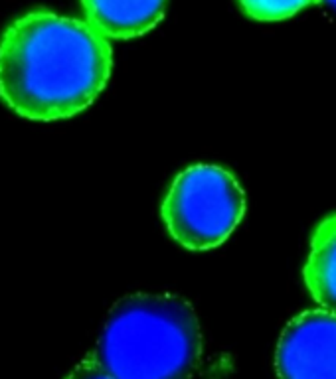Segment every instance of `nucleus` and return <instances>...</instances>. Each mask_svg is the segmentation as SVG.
<instances>
[{
  "instance_id": "nucleus-1",
  "label": "nucleus",
  "mask_w": 336,
  "mask_h": 379,
  "mask_svg": "<svg viewBox=\"0 0 336 379\" xmlns=\"http://www.w3.org/2000/svg\"><path fill=\"white\" fill-rule=\"evenodd\" d=\"M113 70L109 40L88 22L50 10L14 20L0 40V97L32 121L88 109Z\"/></svg>"
},
{
  "instance_id": "nucleus-2",
  "label": "nucleus",
  "mask_w": 336,
  "mask_h": 379,
  "mask_svg": "<svg viewBox=\"0 0 336 379\" xmlns=\"http://www.w3.org/2000/svg\"><path fill=\"white\" fill-rule=\"evenodd\" d=\"M91 354L117 379H190L202 356L198 316L176 294L125 296Z\"/></svg>"
},
{
  "instance_id": "nucleus-3",
  "label": "nucleus",
  "mask_w": 336,
  "mask_h": 379,
  "mask_svg": "<svg viewBox=\"0 0 336 379\" xmlns=\"http://www.w3.org/2000/svg\"><path fill=\"white\" fill-rule=\"evenodd\" d=\"M246 214V194L234 174L214 164H194L176 174L162 202L170 237L188 251L219 247Z\"/></svg>"
},
{
  "instance_id": "nucleus-4",
  "label": "nucleus",
  "mask_w": 336,
  "mask_h": 379,
  "mask_svg": "<svg viewBox=\"0 0 336 379\" xmlns=\"http://www.w3.org/2000/svg\"><path fill=\"white\" fill-rule=\"evenodd\" d=\"M279 379H336V314L307 310L283 330L275 351Z\"/></svg>"
},
{
  "instance_id": "nucleus-5",
  "label": "nucleus",
  "mask_w": 336,
  "mask_h": 379,
  "mask_svg": "<svg viewBox=\"0 0 336 379\" xmlns=\"http://www.w3.org/2000/svg\"><path fill=\"white\" fill-rule=\"evenodd\" d=\"M86 22L107 40H129L155 28L168 0H81Z\"/></svg>"
},
{
  "instance_id": "nucleus-6",
  "label": "nucleus",
  "mask_w": 336,
  "mask_h": 379,
  "mask_svg": "<svg viewBox=\"0 0 336 379\" xmlns=\"http://www.w3.org/2000/svg\"><path fill=\"white\" fill-rule=\"evenodd\" d=\"M303 277L319 307L336 314V214L315 227Z\"/></svg>"
},
{
  "instance_id": "nucleus-7",
  "label": "nucleus",
  "mask_w": 336,
  "mask_h": 379,
  "mask_svg": "<svg viewBox=\"0 0 336 379\" xmlns=\"http://www.w3.org/2000/svg\"><path fill=\"white\" fill-rule=\"evenodd\" d=\"M241 10L261 22H273V20H285L291 18L303 8H307L321 0H237Z\"/></svg>"
},
{
  "instance_id": "nucleus-8",
  "label": "nucleus",
  "mask_w": 336,
  "mask_h": 379,
  "mask_svg": "<svg viewBox=\"0 0 336 379\" xmlns=\"http://www.w3.org/2000/svg\"><path fill=\"white\" fill-rule=\"evenodd\" d=\"M66 379H117L107 367H103L93 354L86 356L79 364L73 367L70 371V376Z\"/></svg>"
},
{
  "instance_id": "nucleus-9",
  "label": "nucleus",
  "mask_w": 336,
  "mask_h": 379,
  "mask_svg": "<svg viewBox=\"0 0 336 379\" xmlns=\"http://www.w3.org/2000/svg\"><path fill=\"white\" fill-rule=\"evenodd\" d=\"M321 4L324 6V10L328 12V14L336 18V0H321Z\"/></svg>"
}]
</instances>
